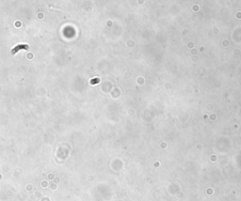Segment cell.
I'll list each match as a JSON object with an SVG mask.
<instances>
[{"label":"cell","instance_id":"obj_2","mask_svg":"<svg viewBox=\"0 0 241 201\" xmlns=\"http://www.w3.org/2000/svg\"><path fill=\"white\" fill-rule=\"evenodd\" d=\"M0 178H1V176H0Z\"/></svg>","mask_w":241,"mask_h":201},{"label":"cell","instance_id":"obj_1","mask_svg":"<svg viewBox=\"0 0 241 201\" xmlns=\"http://www.w3.org/2000/svg\"><path fill=\"white\" fill-rule=\"evenodd\" d=\"M23 49H26L27 50L28 49V46L27 45H23V44H20V45H18L16 47H14V48L13 49V51H11V54L14 55L15 53H17L19 50H23Z\"/></svg>","mask_w":241,"mask_h":201}]
</instances>
